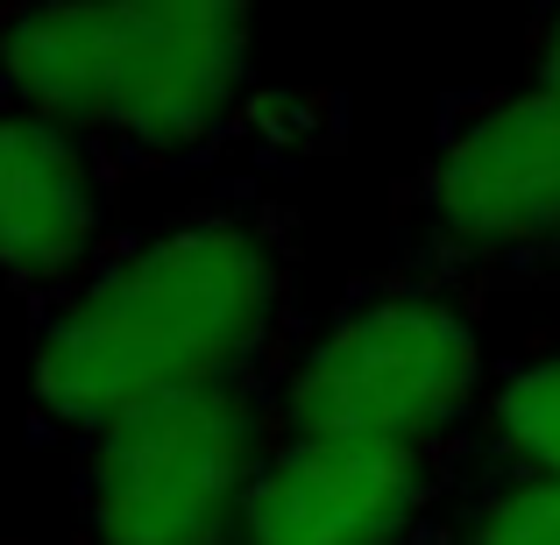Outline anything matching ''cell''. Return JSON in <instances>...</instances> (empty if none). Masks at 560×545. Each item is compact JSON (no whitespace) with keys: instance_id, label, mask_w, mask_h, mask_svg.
<instances>
[{"instance_id":"6da1fadb","label":"cell","mask_w":560,"mask_h":545,"mask_svg":"<svg viewBox=\"0 0 560 545\" xmlns=\"http://www.w3.org/2000/svg\"><path fill=\"white\" fill-rule=\"evenodd\" d=\"M299 347V227L262 185H220L128 227L85 284L36 312L28 411L79 447L100 425L213 382L284 376Z\"/></svg>"},{"instance_id":"7a4b0ae2","label":"cell","mask_w":560,"mask_h":545,"mask_svg":"<svg viewBox=\"0 0 560 545\" xmlns=\"http://www.w3.org/2000/svg\"><path fill=\"white\" fill-rule=\"evenodd\" d=\"M0 93L121 178L228 164L256 85V0H0Z\"/></svg>"},{"instance_id":"3957f363","label":"cell","mask_w":560,"mask_h":545,"mask_svg":"<svg viewBox=\"0 0 560 545\" xmlns=\"http://www.w3.org/2000/svg\"><path fill=\"white\" fill-rule=\"evenodd\" d=\"M482 298L419 262L362 276L319 327L299 333L277 376V418L305 439H397V447H476L490 396Z\"/></svg>"},{"instance_id":"277c9868","label":"cell","mask_w":560,"mask_h":545,"mask_svg":"<svg viewBox=\"0 0 560 545\" xmlns=\"http://www.w3.org/2000/svg\"><path fill=\"white\" fill-rule=\"evenodd\" d=\"M397 241L419 270L476 298L511 284L560 291V93L539 79L482 85L440 107L433 150L397 191Z\"/></svg>"},{"instance_id":"5b68a950","label":"cell","mask_w":560,"mask_h":545,"mask_svg":"<svg viewBox=\"0 0 560 545\" xmlns=\"http://www.w3.org/2000/svg\"><path fill=\"white\" fill-rule=\"evenodd\" d=\"M277 439V376L213 382L100 425L71 447L79 545H234Z\"/></svg>"},{"instance_id":"8992f818","label":"cell","mask_w":560,"mask_h":545,"mask_svg":"<svg viewBox=\"0 0 560 545\" xmlns=\"http://www.w3.org/2000/svg\"><path fill=\"white\" fill-rule=\"evenodd\" d=\"M476 447L284 433L242 503L234 545H433Z\"/></svg>"},{"instance_id":"52a82bcc","label":"cell","mask_w":560,"mask_h":545,"mask_svg":"<svg viewBox=\"0 0 560 545\" xmlns=\"http://www.w3.org/2000/svg\"><path fill=\"white\" fill-rule=\"evenodd\" d=\"M121 170L65 121L0 93V284L28 319L107 262L121 241Z\"/></svg>"},{"instance_id":"ba28073f","label":"cell","mask_w":560,"mask_h":545,"mask_svg":"<svg viewBox=\"0 0 560 545\" xmlns=\"http://www.w3.org/2000/svg\"><path fill=\"white\" fill-rule=\"evenodd\" d=\"M476 453L511 475L560 482V341L497 362L476 411Z\"/></svg>"},{"instance_id":"9c48e42d","label":"cell","mask_w":560,"mask_h":545,"mask_svg":"<svg viewBox=\"0 0 560 545\" xmlns=\"http://www.w3.org/2000/svg\"><path fill=\"white\" fill-rule=\"evenodd\" d=\"M433 545H560V482L511 475L468 453V475Z\"/></svg>"},{"instance_id":"30bf717a","label":"cell","mask_w":560,"mask_h":545,"mask_svg":"<svg viewBox=\"0 0 560 545\" xmlns=\"http://www.w3.org/2000/svg\"><path fill=\"white\" fill-rule=\"evenodd\" d=\"M525 79H539V85H553V93H560V0H547L539 22H533V43H525Z\"/></svg>"},{"instance_id":"8fae6325","label":"cell","mask_w":560,"mask_h":545,"mask_svg":"<svg viewBox=\"0 0 560 545\" xmlns=\"http://www.w3.org/2000/svg\"><path fill=\"white\" fill-rule=\"evenodd\" d=\"M0 545H8V538H0Z\"/></svg>"}]
</instances>
